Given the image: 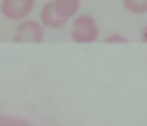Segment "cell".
I'll return each mask as SVG.
<instances>
[{"instance_id": "cell-1", "label": "cell", "mask_w": 147, "mask_h": 126, "mask_svg": "<svg viewBox=\"0 0 147 126\" xmlns=\"http://www.w3.org/2000/svg\"><path fill=\"white\" fill-rule=\"evenodd\" d=\"M80 7V0H54L49 2L43 11L42 17L50 26H61L66 19H69Z\"/></svg>"}, {"instance_id": "cell-6", "label": "cell", "mask_w": 147, "mask_h": 126, "mask_svg": "<svg viewBox=\"0 0 147 126\" xmlns=\"http://www.w3.org/2000/svg\"><path fill=\"white\" fill-rule=\"evenodd\" d=\"M142 38H144V42H147V26H145L144 31H142Z\"/></svg>"}, {"instance_id": "cell-2", "label": "cell", "mask_w": 147, "mask_h": 126, "mask_svg": "<svg viewBox=\"0 0 147 126\" xmlns=\"http://www.w3.org/2000/svg\"><path fill=\"white\" fill-rule=\"evenodd\" d=\"M99 29L90 16H80L73 23V38L80 43H90L97 38Z\"/></svg>"}, {"instance_id": "cell-4", "label": "cell", "mask_w": 147, "mask_h": 126, "mask_svg": "<svg viewBox=\"0 0 147 126\" xmlns=\"http://www.w3.org/2000/svg\"><path fill=\"white\" fill-rule=\"evenodd\" d=\"M19 36L21 38H28V40H40L42 33H40V28H38L36 23H24L19 28Z\"/></svg>"}, {"instance_id": "cell-3", "label": "cell", "mask_w": 147, "mask_h": 126, "mask_svg": "<svg viewBox=\"0 0 147 126\" xmlns=\"http://www.w3.org/2000/svg\"><path fill=\"white\" fill-rule=\"evenodd\" d=\"M33 7V0H4L2 12L11 19L24 17Z\"/></svg>"}, {"instance_id": "cell-5", "label": "cell", "mask_w": 147, "mask_h": 126, "mask_svg": "<svg viewBox=\"0 0 147 126\" xmlns=\"http://www.w3.org/2000/svg\"><path fill=\"white\" fill-rule=\"evenodd\" d=\"M123 5L133 14L147 12V0H123Z\"/></svg>"}]
</instances>
